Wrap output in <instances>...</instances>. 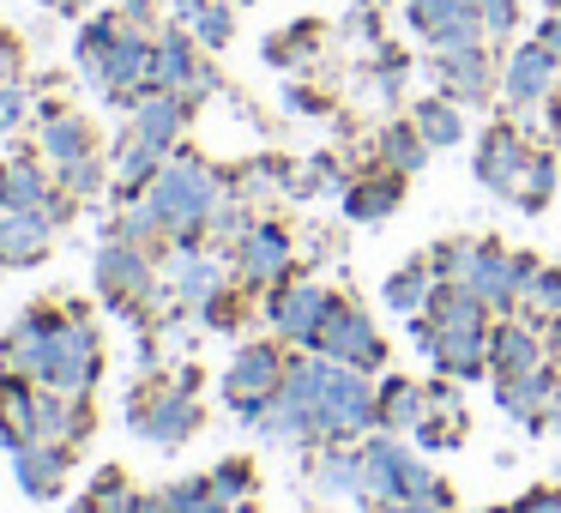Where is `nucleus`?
<instances>
[{
    "mask_svg": "<svg viewBox=\"0 0 561 513\" xmlns=\"http://www.w3.org/2000/svg\"><path fill=\"white\" fill-rule=\"evenodd\" d=\"M151 206H158V218L170 224V230H194V224L218 206V175L194 158L170 163V170L158 175V187H151Z\"/></svg>",
    "mask_w": 561,
    "mask_h": 513,
    "instance_id": "f257e3e1",
    "label": "nucleus"
},
{
    "mask_svg": "<svg viewBox=\"0 0 561 513\" xmlns=\"http://www.w3.org/2000/svg\"><path fill=\"white\" fill-rule=\"evenodd\" d=\"M98 380V332L85 320H55V339H49V368H43V387L49 392H79Z\"/></svg>",
    "mask_w": 561,
    "mask_h": 513,
    "instance_id": "f03ea898",
    "label": "nucleus"
},
{
    "mask_svg": "<svg viewBox=\"0 0 561 513\" xmlns=\"http://www.w3.org/2000/svg\"><path fill=\"white\" fill-rule=\"evenodd\" d=\"M278 392H284V363H278V351H266V344L242 351L236 368L224 375V399H230L236 411H248V417H260Z\"/></svg>",
    "mask_w": 561,
    "mask_h": 513,
    "instance_id": "7ed1b4c3",
    "label": "nucleus"
},
{
    "mask_svg": "<svg viewBox=\"0 0 561 513\" xmlns=\"http://www.w3.org/2000/svg\"><path fill=\"white\" fill-rule=\"evenodd\" d=\"M49 339H55V320L31 308V315L7 332V344H0V375L43 380V368H49Z\"/></svg>",
    "mask_w": 561,
    "mask_h": 513,
    "instance_id": "20e7f679",
    "label": "nucleus"
},
{
    "mask_svg": "<svg viewBox=\"0 0 561 513\" xmlns=\"http://www.w3.org/2000/svg\"><path fill=\"white\" fill-rule=\"evenodd\" d=\"M314 344L327 356H339V363H351V368H375L380 363L375 327H368L363 315H344V308H332V315H327V327L314 332Z\"/></svg>",
    "mask_w": 561,
    "mask_h": 513,
    "instance_id": "39448f33",
    "label": "nucleus"
},
{
    "mask_svg": "<svg viewBox=\"0 0 561 513\" xmlns=\"http://www.w3.org/2000/svg\"><path fill=\"white\" fill-rule=\"evenodd\" d=\"M49 248V212H25L0 200V266H31Z\"/></svg>",
    "mask_w": 561,
    "mask_h": 513,
    "instance_id": "423d86ee",
    "label": "nucleus"
},
{
    "mask_svg": "<svg viewBox=\"0 0 561 513\" xmlns=\"http://www.w3.org/2000/svg\"><path fill=\"white\" fill-rule=\"evenodd\" d=\"M327 315H332V296L320 290V284H290V290L272 303V320H278L284 339H308V344L327 327Z\"/></svg>",
    "mask_w": 561,
    "mask_h": 513,
    "instance_id": "0eeeda50",
    "label": "nucleus"
},
{
    "mask_svg": "<svg viewBox=\"0 0 561 513\" xmlns=\"http://www.w3.org/2000/svg\"><path fill=\"white\" fill-rule=\"evenodd\" d=\"M98 284L115 303H139V296L151 290V266L139 260L134 242H115V248H103V260H98Z\"/></svg>",
    "mask_w": 561,
    "mask_h": 513,
    "instance_id": "6e6552de",
    "label": "nucleus"
},
{
    "mask_svg": "<svg viewBox=\"0 0 561 513\" xmlns=\"http://www.w3.org/2000/svg\"><path fill=\"white\" fill-rule=\"evenodd\" d=\"M13 471H19V489H25V495H55V489L67 483V447H55V441H25Z\"/></svg>",
    "mask_w": 561,
    "mask_h": 513,
    "instance_id": "1a4fd4ad",
    "label": "nucleus"
},
{
    "mask_svg": "<svg viewBox=\"0 0 561 513\" xmlns=\"http://www.w3.org/2000/svg\"><path fill=\"white\" fill-rule=\"evenodd\" d=\"M549 79H556V55H549L543 43L513 49V61H507V98L513 103H537L549 91Z\"/></svg>",
    "mask_w": 561,
    "mask_h": 513,
    "instance_id": "9d476101",
    "label": "nucleus"
},
{
    "mask_svg": "<svg viewBox=\"0 0 561 513\" xmlns=\"http://www.w3.org/2000/svg\"><path fill=\"white\" fill-rule=\"evenodd\" d=\"M151 86L175 91V98H182L187 86H206V73L194 67V43H187V37H163L158 49H151Z\"/></svg>",
    "mask_w": 561,
    "mask_h": 513,
    "instance_id": "9b49d317",
    "label": "nucleus"
},
{
    "mask_svg": "<svg viewBox=\"0 0 561 513\" xmlns=\"http://www.w3.org/2000/svg\"><path fill=\"white\" fill-rule=\"evenodd\" d=\"M194 399H182V392H163L158 404H146V411L134 417L139 423V435H151V441H163V447H175L182 435H194Z\"/></svg>",
    "mask_w": 561,
    "mask_h": 513,
    "instance_id": "f8f14e48",
    "label": "nucleus"
},
{
    "mask_svg": "<svg viewBox=\"0 0 561 513\" xmlns=\"http://www.w3.org/2000/svg\"><path fill=\"white\" fill-rule=\"evenodd\" d=\"M175 127H182V98H175V91H151V98H139V110H134V139L170 151Z\"/></svg>",
    "mask_w": 561,
    "mask_h": 513,
    "instance_id": "ddd939ff",
    "label": "nucleus"
},
{
    "mask_svg": "<svg viewBox=\"0 0 561 513\" xmlns=\"http://www.w3.org/2000/svg\"><path fill=\"white\" fill-rule=\"evenodd\" d=\"M242 266H248V278H278V272L290 266V242H284V230L260 224V230L242 242Z\"/></svg>",
    "mask_w": 561,
    "mask_h": 513,
    "instance_id": "4468645a",
    "label": "nucleus"
},
{
    "mask_svg": "<svg viewBox=\"0 0 561 513\" xmlns=\"http://www.w3.org/2000/svg\"><path fill=\"white\" fill-rule=\"evenodd\" d=\"M489 363H495L501 375H525V368L543 363V351H537V339L525 327H495V339H489Z\"/></svg>",
    "mask_w": 561,
    "mask_h": 513,
    "instance_id": "2eb2a0df",
    "label": "nucleus"
},
{
    "mask_svg": "<svg viewBox=\"0 0 561 513\" xmlns=\"http://www.w3.org/2000/svg\"><path fill=\"white\" fill-rule=\"evenodd\" d=\"M404 13H411V25L423 31L428 43H435L440 31H453V25H465V19H477V7H471V0H404Z\"/></svg>",
    "mask_w": 561,
    "mask_h": 513,
    "instance_id": "dca6fc26",
    "label": "nucleus"
},
{
    "mask_svg": "<svg viewBox=\"0 0 561 513\" xmlns=\"http://www.w3.org/2000/svg\"><path fill=\"white\" fill-rule=\"evenodd\" d=\"M43 151H49L55 163H85L91 158V134H85V122H73V115H55L49 127H43Z\"/></svg>",
    "mask_w": 561,
    "mask_h": 513,
    "instance_id": "f3484780",
    "label": "nucleus"
},
{
    "mask_svg": "<svg viewBox=\"0 0 561 513\" xmlns=\"http://www.w3.org/2000/svg\"><path fill=\"white\" fill-rule=\"evenodd\" d=\"M0 200L7 206H25V212H49V182L31 163H7L0 170Z\"/></svg>",
    "mask_w": 561,
    "mask_h": 513,
    "instance_id": "a211bd4d",
    "label": "nucleus"
},
{
    "mask_svg": "<svg viewBox=\"0 0 561 513\" xmlns=\"http://www.w3.org/2000/svg\"><path fill=\"white\" fill-rule=\"evenodd\" d=\"M175 290H182V303H211L224 290V272L199 254H182L175 260Z\"/></svg>",
    "mask_w": 561,
    "mask_h": 513,
    "instance_id": "6ab92c4d",
    "label": "nucleus"
},
{
    "mask_svg": "<svg viewBox=\"0 0 561 513\" xmlns=\"http://www.w3.org/2000/svg\"><path fill=\"white\" fill-rule=\"evenodd\" d=\"M423 392L411 387V380H392L387 392H380V423H392V429H411V423H423Z\"/></svg>",
    "mask_w": 561,
    "mask_h": 513,
    "instance_id": "aec40b11",
    "label": "nucleus"
},
{
    "mask_svg": "<svg viewBox=\"0 0 561 513\" xmlns=\"http://www.w3.org/2000/svg\"><path fill=\"white\" fill-rule=\"evenodd\" d=\"M158 508H163V513H230V508H224V495H218L211 483H182V489H170Z\"/></svg>",
    "mask_w": 561,
    "mask_h": 513,
    "instance_id": "412c9836",
    "label": "nucleus"
},
{
    "mask_svg": "<svg viewBox=\"0 0 561 513\" xmlns=\"http://www.w3.org/2000/svg\"><path fill=\"white\" fill-rule=\"evenodd\" d=\"M428 290H435V272L411 266V272H404V278H392V284H387V303L399 308V315H416V308L428 303Z\"/></svg>",
    "mask_w": 561,
    "mask_h": 513,
    "instance_id": "4be33fe9",
    "label": "nucleus"
},
{
    "mask_svg": "<svg viewBox=\"0 0 561 513\" xmlns=\"http://www.w3.org/2000/svg\"><path fill=\"white\" fill-rule=\"evenodd\" d=\"M416 134H423L428 146H453V139H459V110H453V103H423V110H416Z\"/></svg>",
    "mask_w": 561,
    "mask_h": 513,
    "instance_id": "5701e85b",
    "label": "nucleus"
},
{
    "mask_svg": "<svg viewBox=\"0 0 561 513\" xmlns=\"http://www.w3.org/2000/svg\"><path fill=\"white\" fill-rule=\"evenodd\" d=\"M392 200H399V182H392V175H387V182H375V187H356V194H351V218H380Z\"/></svg>",
    "mask_w": 561,
    "mask_h": 513,
    "instance_id": "b1692460",
    "label": "nucleus"
},
{
    "mask_svg": "<svg viewBox=\"0 0 561 513\" xmlns=\"http://www.w3.org/2000/svg\"><path fill=\"white\" fill-rule=\"evenodd\" d=\"M387 158L399 163V170H416V163L428 158V139L411 134V127H399V134H387Z\"/></svg>",
    "mask_w": 561,
    "mask_h": 513,
    "instance_id": "393cba45",
    "label": "nucleus"
},
{
    "mask_svg": "<svg viewBox=\"0 0 561 513\" xmlns=\"http://www.w3.org/2000/svg\"><path fill=\"white\" fill-rule=\"evenodd\" d=\"M525 296L543 308V320H561V278H549V272L531 266V278H525Z\"/></svg>",
    "mask_w": 561,
    "mask_h": 513,
    "instance_id": "a878e982",
    "label": "nucleus"
},
{
    "mask_svg": "<svg viewBox=\"0 0 561 513\" xmlns=\"http://www.w3.org/2000/svg\"><path fill=\"white\" fill-rule=\"evenodd\" d=\"M194 31H199V43H230V7H199L194 13Z\"/></svg>",
    "mask_w": 561,
    "mask_h": 513,
    "instance_id": "bb28decb",
    "label": "nucleus"
},
{
    "mask_svg": "<svg viewBox=\"0 0 561 513\" xmlns=\"http://www.w3.org/2000/svg\"><path fill=\"white\" fill-rule=\"evenodd\" d=\"M211 489H218L224 501H230V495H242V489H248V471H242V465H224V471L211 477Z\"/></svg>",
    "mask_w": 561,
    "mask_h": 513,
    "instance_id": "cd10ccee",
    "label": "nucleus"
},
{
    "mask_svg": "<svg viewBox=\"0 0 561 513\" xmlns=\"http://www.w3.org/2000/svg\"><path fill=\"white\" fill-rule=\"evenodd\" d=\"M19 115H25V98H19V86H0V127H13Z\"/></svg>",
    "mask_w": 561,
    "mask_h": 513,
    "instance_id": "c85d7f7f",
    "label": "nucleus"
},
{
    "mask_svg": "<svg viewBox=\"0 0 561 513\" xmlns=\"http://www.w3.org/2000/svg\"><path fill=\"white\" fill-rule=\"evenodd\" d=\"M537 43H543V49L561 61V13H556V19H543V31H537Z\"/></svg>",
    "mask_w": 561,
    "mask_h": 513,
    "instance_id": "c756f323",
    "label": "nucleus"
},
{
    "mask_svg": "<svg viewBox=\"0 0 561 513\" xmlns=\"http://www.w3.org/2000/svg\"><path fill=\"white\" fill-rule=\"evenodd\" d=\"M13 73H19V55L7 49V37H0V86H13Z\"/></svg>",
    "mask_w": 561,
    "mask_h": 513,
    "instance_id": "7c9ffc66",
    "label": "nucleus"
},
{
    "mask_svg": "<svg viewBox=\"0 0 561 513\" xmlns=\"http://www.w3.org/2000/svg\"><path fill=\"white\" fill-rule=\"evenodd\" d=\"M519 513H561V495H537V501H525Z\"/></svg>",
    "mask_w": 561,
    "mask_h": 513,
    "instance_id": "2f4dec72",
    "label": "nucleus"
},
{
    "mask_svg": "<svg viewBox=\"0 0 561 513\" xmlns=\"http://www.w3.org/2000/svg\"><path fill=\"white\" fill-rule=\"evenodd\" d=\"M549 356H556V368H561V320H556V339H549Z\"/></svg>",
    "mask_w": 561,
    "mask_h": 513,
    "instance_id": "473e14b6",
    "label": "nucleus"
},
{
    "mask_svg": "<svg viewBox=\"0 0 561 513\" xmlns=\"http://www.w3.org/2000/svg\"><path fill=\"white\" fill-rule=\"evenodd\" d=\"M49 7H61V13H79V7H85V0H49Z\"/></svg>",
    "mask_w": 561,
    "mask_h": 513,
    "instance_id": "72a5a7b5",
    "label": "nucleus"
},
{
    "mask_svg": "<svg viewBox=\"0 0 561 513\" xmlns=\"http://www.w3.org/2000/svg\"><path fill=\"white\" fill-rule=\"evenodd\" d=\"M556 417H561V392H556Z\"/></svg>",
    "mask_w": 561,
    "mask_h": 513,
    "instance_id": "f704fd0d",
    "label": "nucleus"
}]
</instances>
